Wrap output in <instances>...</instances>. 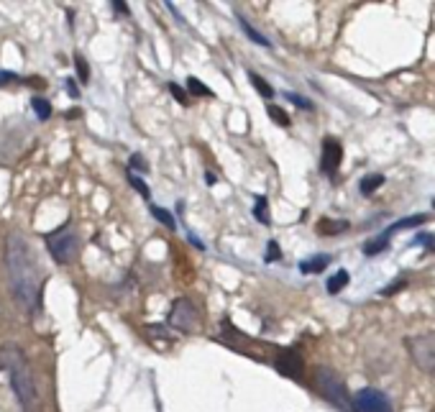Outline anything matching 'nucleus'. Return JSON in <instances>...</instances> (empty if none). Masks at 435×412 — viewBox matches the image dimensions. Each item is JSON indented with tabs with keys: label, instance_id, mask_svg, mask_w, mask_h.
I'll return each mask as SVG.
<instances>
[{
	"label": "nucleus",
	"instance_id": "nucleus-31",
	"mask_svg": "<svg viewBox=\"0 0 435 412\" xmlns=\"http://www.w3.org/2000/svg\"><path fill=\"white\" fill-rule=\"evenodd\" d=\"M16 80V72H8V70H0V85H8Z\"/></svg>",
	"mask_w": 435,
	"mask_h": 412
},
{
	"label": "nucleus",
	"instance_id": "nucleus-13",
	"mask_svg": "<svg viewBox=\"0 0 435 412\" xmlns=\"http://www.w3.org/2000/svg\"><path fill=\"white\" fill-rule=\"evenodd\" d=\"M382 184H384V174H366V177L358 182V190H361V195H371V192H377Z\"/></svg>",
	"mask_w": 435,
	"mask_h": 412
},
{
	"label": "nucleus",
	"instance_id": "nucleus-20",
	"mask_svg": "<svg viewBox=\"0 0 435 412\" xmlns=\"http://www.w3.org/2000/svg\"><path fill=\"white\" fill-rule=\"evenodd\" d=\"M187 88H190L198 97H213V90L208 88V85L200 83L198 77H190V80H187Z\"/></svg>",
	"mask_w": 435,
	"mask_h": 412
},
{
	"label": "nucleus",
	"instance_id": "nucleus-11",
	"mask_svg": "<svg viewBox=\"0 0 435 412\" xmlns=\"http://www.w3.org/2000/svg\"><path fill=\"white\" fill-rule=\"evenodd\" d=\"M348 231V223L345 221H320L318 223V233L320 236H338Z\"/></svg>",
	"mask_w": 435,
	"mask_h": 412
},
{
	"label": "nucleus",
	"instance_id": "nucleus-23",
	"mask_svg": "<svg viewBox=\"0 0 435 412\" xmlns=\"http://www.w3.org/2000/svg\"><path fill=\"white\" fill-rule=\"evenodd\" d=\"M128 182H131V187H134V190H139L141 192V197H151V190H149V184L144 182V179L139 177V174H134V171H128Z\"/></svg>",
	"mask_w": 435,
	"mask_h": 412
},
{
	"label": "nucleus",
	"instance_id": "nucleus-8",
	"mask_svg": "<svg viewBox=\"0 0 435 412\" xmlns=\"http://www.w3.org/2000/svg\"><path fill=\"white\" fill-rule=\"evenodd\" d=\"M274 366L276 371H279L281 376H302V371H305V361H302V356L297 354V351H279V356L274 359Z\"/></svg>",
	"mask_w": 435,
	"mask_h": 412
},
{
	"label": "nucleus",
	"instance_id": "nucleus-16",
	"mask_svg": "<svg viewBox=\"0 0 435 412\" xmlns=\"http://www.w3.org/2000/svg\"><path fill=\"white\" fill-rule=\"evenodd\" d=\"M430 216H422V213H417V216L412 218H402V221H397L394 226H390V233H394V231H402V228H415V226H422V223H428Z\"/></svg>",
	"mask_w": 435,
	"mask_h": 412
},
{
	"label": "nucleus",
	"instance_id": "nucleus-34",
	"mask_svg": "<svg viewBox=\"0 0 435 412\" xmlns=\"http://www.w3.org/2000/svg\"><path fill=\"white\" fill-rule=\"evenodd\" d=\"M205 182H208V184H215V174H213V171H208V174H205Z\"/></svg>",
	"mask_w": 435,
	"mask_h": 412
},
{
	"label": "nucleus",
	"instance_id": "nucleus-10",
	"mask_svg": "<svg viewBox=\"0 0 435 412\" xmlns=\"http://www.w3.org/2000/svg\"><path fill=\"white\" fill-rule=\"evenodd\" d=\"M331 264V256H326V254H318L315 259H310V261H302L300 264V272H305V274H320L323 269Z\"/></svg>",
	"mask_w": 435,
	"mask_h": 412
},
{
	"label": "nucleus",
	"instance_id": "nucleus-28",
	"mask_svg": "<svg viewBox=\"0 0 435 412\" xmlns=\"http://www.w3.org/2000/svg\"><path fill=\"white\" fill-rule=\"evenodd\" d=\"M404 285H407V279H399V282H394V285H390V287H384V290H382V295H384V297H390V295H394V292H399V290H402V287Z\"/></svg>",
	"mask_w": 435,
	"mask_h": 412
},
{
	"label": "nucleus",
	"instance_id": "nucleus-29",
	"mask_svg": "<svg viewBox=\"0 0 435 412\" xmlns=\"http://www.w3.org/2000/svg\"><path fill=\"white\" fill-rule=\"evenodd\" d=\"M415 246H420V243H430V248H435V236H430V233H422V236H417L415 241Z\"/></svg>",
	"mask_w": 435,
	"mask_h": 412
},
{
	"label": "nucleus",
	"instance_id": "nucleus-32",
	"mask_svg": "<svg viewBox=\"0 0 435 412\" xmlns=\"http://www.w3.org/2000/svg\"><path fill=\"white\" fill-rule=\"evenodd\" d=\"M67 88H70V95H72V97H77V95H80V90H77V85L72 83V80H67Z\"/></svg>",
	"mask_w": 435,
	"mask_h": 412
},
{
	"label": "nucleus",
	"instance_id": "nucleus-21",
	"mask_svg": "<svg viewBox=\"0 0 435 412\" xmlns=\"http://www.w3.org/2000/svg\"><path fill=\"white\" fill-rule=\"evenodd\" d=\"M267 113H269V118H272V121H274L276 126H281V128H287L289 123H292V121H289V115L284 113L281 108H276V105H269Z\"/></svg>",
	"mask_w": 435,
	"mask_h": 412
},
{
	"label": "nucleus",
	"instance_id": "nucleus-9",
	"mask_svg": "<svg viewBox=\"0 0 435 412\" xmlns=\"http://www.w3.org/2000/svg\"><path fill=\"white\" fill-rule=\"evenodd\" d=\"M340 159H343V146L338 144L335 139H326L323 141V157H320V169L326 174H333V171L340 167Z\"/></svg>",
	"mask_w": 435,
	"mask_h": 412
},
{
	"label": "nucleus",
	"instance_id": "nucleus-4",
	"mask_svg": "<svg viewBox=\"0 0 435 412\" xmlns=\"http://www.w3.org/2000/svg\"><path fill=\"white\" fill-rule=\"evenodd\" d=\"M404 349L409 359L420 371L435 376V333H422V336L404 338Z\"/></svg>",
	"mask_w": 435,
	"mask_h": 412
},
{
	"label": "nucleus",
	"instance_id": "nucleus-5",
	"mask_svg": "<svg viewBox=\"0 0 435 412\" xmlns=\"http://www.w3.org/2000/svg\"><path fill=\"white\" fill-rule=\"evenodd\" d=\"M46 246H49L51 256L59 261V264H67V261L75 259L77 254V236L70 226H62L59 231H54L51 236H46Z\"/></svg>",
	"mask_w": 435,
	"mask_h": 412
},
{
	"label": "nucleus",
	"instance_id": "nucleus-7",
	"mask_svg": "<svg viewBox=\"0 0 435 412\" xmlns=\"http://www.w3.org/2000/svg\"><path fill=\"white\" fill-rule=\"evenodd\" d=\"M353 407L356 412H394L390 397L374 387H364L353 394Z\"/></svg>",
	"mask_w": 435,
	"mask_h": 412
},
{
	"label": "nucleus",
	"instance_id": "nucleus-17",
	"mask_svg": "<svg viewBox=\"0 0 435 412\" xmlns=\"http://www.w3.org/2000/svg\"><path fill=\"white\" fill-rule=\"evenodd\" d=\"M249 80H251V85H254L256 93H259L262 97H274V88H272L264 77H259L256 72H249Z\"/></svg>",
	"mask_w": 435,
	"mask_h": 412
},
{
	"label": "nucleus",
	"instance_id": "nucleus-18",
	"mask_svg": "<svg viewBox=\"0 0 435 412\" xmlns=\"http://www.w3.org/2000/svg\"><path fill=\"white\" fill-rule=\"evenodd\" d=\"M254 216L256 221L262 223V226H269L272 218H269V205H267V197L264 195H256V208H254Z\"/></svg>",
	"mask_w": 435,
	"mask_h": 412
},
{
	"label": "nucleus",
	"instance_id": "nucleus-6",
	"mask_svg": "<svg viewBox=\"0 0 435 412\" xmlns=\"http://www.w3.org/2000/svg\"><path fill=\"white\" fill-rule=\"evenodd\" d=\"M198 320H200V312L190 297H179L172 305V312H169V325L172 328L182 330V333H192V330L198 328Z\"/></svg>",
	"mask_w": 435,
	"mask_h": 412
},
{
	"label": "nucleus",
	"instance_id": "nucleus-14",
	"mask_svg": "<svg viewBox=\"0 0 435 412\" xmlns=\"http://www.w3.org/2000/svg\"><path fill=\"white\" fill-rule=\"evenodd\" d=\"M348 279H351V274L345 272V269H338V272L328 279V292H331V295H338V292L348 285Z\"/></svg>",
	"mask_w": 435,
	"mask_h": 412
},
{
	"label": "nucleus",
	"instance_id": "nucleus-26",
	"mask_svg": "<svg viewBox=\"0 0 435 412\" xmlns=\"http://www.w3.org/2000/svg\"><path fill=\"white\" fill-rule=\"evenodd\" d=\"M75 64H77V75H80V80H82V83H87V80H90V67H87V62H85V59L80 57V54H77V57H75Z\"/></svg>",
	"mask_w": 435,
	"mask_h": 412
},
{
	"label": "nucleus",
	"instance_id": "nucleus-15",
	"mask_svg": "<svg viewBox=\"0 0 435 412\" xmlns=\"http://www.w3.org/2000/svg\"><path fill=\"white\" fill-rule=\"evenodd\" d=\"M238 21H241V28H243V33H246V36H249L251 41H254V44H259V46H272V41H269L267 36H262V33L256 31L254 26H251L249 21L243 19V16H238Z\"/></svg>",
	"mask_w": 435,
	"mask_h": 412
},
{
	"label": "nucleus",
	"instance_id": "nucleus-22",
	"mask_svg": "<svg viewBox=\"0 0 435 412\" xmlns=\"http://www.w3.org/2000/svg\"><path fill=\"white\" fill-rule=\"evenodd\" d=\"M151 213H154V218L159 223H164L166 228H174L177 223H174V218H172V213L169 210H164V208H159V205H151Z\"/></svg>",
	"mask_w": 435,
	"mask_h": 412
},
{
	"label": "nucleus",
	"instance_id": "nucleus-12",
	"mask_svg": "<svg viewBox=\"0 0 435 412\" xmlns=\"http://www.w3.org/2000/svg\"><path fill=\"white\" fill-rule=\"evenodd\" d=\"M390 236H392L390 231H384V233L379 236V238L369 241V243H366V246H364V254H366V256H377V254H382L384 248L390 246Z\"/></svg>",
	"mask_w": 435,
	"mask_h": 412
},
{
	"label": "nucleus",
	"instance_id": "nucleus-19",
	"mask_svg": "<svg viewBox=\"0 0 435 412\" xmlns=\"http://www.w3.org/2000/svg\"><path fill=\"white\" fill-rule=\"evenodd\" d=\"M31 108H33V113L41 118V121H46V118L51 115V105H49V100H44V97H33Z\"/></svg>",
	"mask_w": 435,
	"mask_h": 412
},
{
	"label": "nucleus",
	"instance_id": "nucleus-35",
	"mask_svg": "<svg viewBox=\"0 0 435 412\" xmlns=\"http://www.w3.org/2000/svg\"><path fill=\"white\" fill-rule=\"evenodd\" d=\"M433 210H435V197H433Z\"/></svg>",
	"mask_w": 435,
	"mask_h": 412
},
{
	"label": "nucleus",
	"instance_id": "nucleus-25",
	"mask_svg": "<svg viewBox=\"0 0 435 412\" xmlns=\"http://www.w3.org/2000/svg\"><path fill=\"white\" fill-rule=\"evenodd\" d=\"M169 93H172V95H174V100H177L179 105H190V97L185 95V90L179 88V85L169 83Z\"/></svg>",
	"mask_w": 435,
	"mask_h": 412
},
{
	"label": "nucleus",
	"instance_id": "nucleus-24",
	"mask_svg": "<svg viewBox=\"0 0 435 412\" xmlns=\"http://www.w3.org/2000/svg\"><path fill=\"white\" fill-rule=\"evenodd\" d=\"M284 97H287V100L292 102V105H297V108H302V110H313V102L307 100V97H302L300 93H292V90H289V93H284Z\"/></svg>",
	"mask_w": 435,
	"mask_h": 412
},
{
	"label": "nucleus",
	"instance_id": "nucleus-1",
	"mask_svg": "<svg viewBox=\"0 0 435 412\" xmlns=\"http://www.w3.org/2000/svg\"><path fill=\"white\" fill-rule=\"evenodd\" d=\"M6 264L11 290L26 310H33L38 300V261L28 241L21 233H11L6 241Z\"/></svg>",
	"mask_w": 435,
	"mask_h": 412
},
{
	"label": "nucleus",
	"instance_id": "nucleus-3",
	"mask_svg": "<svg viewBox=\"0 0 435 412\" xmlns=\"http://www.w3.org/2000/svg\"><path fill=\"white\" fill-rule=\"evenodd\" d=\"M315 376V389H318L323 397H326L331 405H335L338 410L343 412H356V407H353V400L348 397V392H345V384L343 379H340L333 369L328 366H318L313 371Z\"/></svg>",
	"mask_w": 435,
	"mask_h": 412
},
{
	"label": "nucleus",
	"instance_id": "nucleus-27",
	"mask_svg": "<svg viewBox=\"0 0 435 412\" xmlns=\"http://www.w3.org/2000/svg\"><path fill=\"white\" fill-rule=\"evenodd\" d=\"M279 256H281V251H279V243L276 241H269V246H267V264H272V261H279Z\"/></svg>",
	"mask_w": 435,
	"mask_h": 412
},
{
	"label": "nucleus",
	"instance_id": "nucleus-33",
	"mask_svg": "<svg viewBox=\"0 0 435 412\" xmlns=\"http://www.w3.org/2000/svg\"><path fill=\"white\" fill-rule=\"evenodd\" d=\"M113 8H118L121 13H128V6H126V3H121V0H118V3H113Z\"/></svg>",
	"mask_w": 435,
	"mask_h": 412
},
{
	"label": "nucleus",
	"instance_id": "nucleus-2",
	"mask_svg": "<svg viewBox=\"0 0 435 412\" xmlns=\"http://www.w3.org/2000/svg\"><path fill=\"white\" fill-rule=\"evenodd\" d=\"M0 366L6 369L8 376H11V387L18 397V402L23 405L26 412H33L38 407V392H36V381H33L31 369L26 361L23 351L18 346H3L0 349Z\"/></svg>",
	"mask_w": 435,
	"mask_h": 412
},
{
	"label": "nucleus",
	"instance_id": "nucleus-30",
	"mask_svg": "<svg viewBox=\"0 0 435 412\" xmlns=\"http://www.w3.org/2000/svg\"><path fill=\"white\" fill-rule=\"evenodd\" d=\"M131 167H134V169H141V171H146V169H149V164L139 157V154H134V157H131Z\"/></svg>",
	"mask_w": 435,
	"mask_h": 412
}]
</instances>
